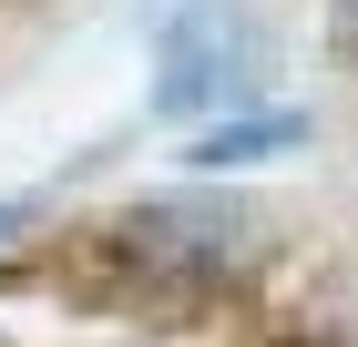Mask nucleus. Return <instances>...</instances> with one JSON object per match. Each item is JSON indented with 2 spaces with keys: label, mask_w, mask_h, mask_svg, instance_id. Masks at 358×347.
<instances>
[{
  "label": "nucleus",
  "mask_w": 358,
  "mask_h": 347,
  "mask_svg": "<svg viewBox=\"0 0 358 347\" xmlns=\"http://www.w3.org/2000/svg\"><path fill=\"white\" fill-rule=\"evenodd\" d=\"M123 235H134V256H194V266H225L236 235H246V214H215V205H143Z\"/></svg>",
  "instance_id": "obj_1"
},
{
  "label": "nucleus",
  "mask_w": 358,
  "mask_h": 347,
  "mask_svg": "<svg viewBox=\"0 0 358 347\" xmlns=\"http://www.w3.org/2000/svg\"><path fill=\"white\" fill-rule=\"evenodd\" d=\"M287 143H307V123H297V112H256V123H215V133H194V163H205V174H225V163L287 154Z\"/></svg>",
  "instance_id": "obj_2"
},
{
  "label": "nucleus",
  "mask_w": 358,
  "mask_h": 347,
  "mask_svg": "<svg viewBox=\"0 0 358 347\" xmlns=\"http://www.w3.org/2000/svg\"><path fill=\"white\" fill-rule=\"evenodd\" d=\"M10 225H21V205H0V235H10Z\"/></svg>",
  "instance_id": "obj_3"
}]
</instances>
